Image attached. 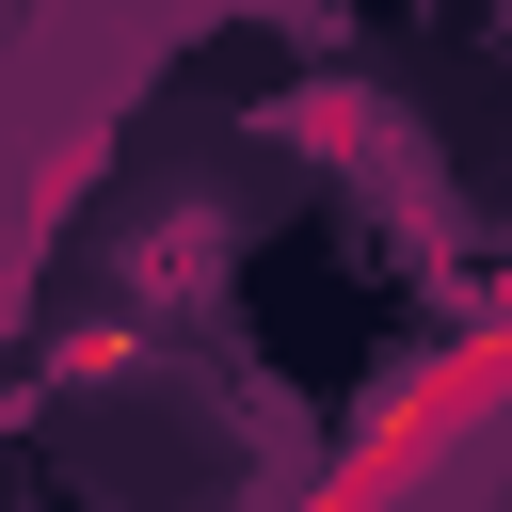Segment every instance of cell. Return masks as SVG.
I'll return each mask as SVG.
<instances>
[{"label": "cell", "mask_w": 512, "mask_h": 512, "mask_svg": "<svg viewBox=\"0 0 512 512\" xmlns=\"http://www.w3.org/2000/svg\"><path fill=\"white\" fill-rule=\"evenodd\" d=\"M496 400H512V304H480V320H464L416 384H384V416H352V448H336L288 512H384V496H416V480H432V464H448Z\"/></svg>", "instance_id": "1"}]
</instances>
